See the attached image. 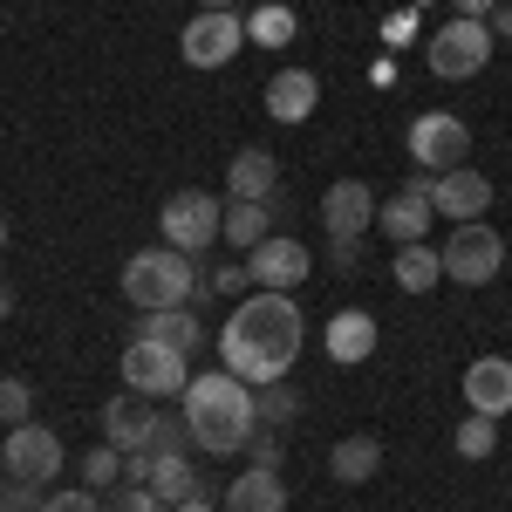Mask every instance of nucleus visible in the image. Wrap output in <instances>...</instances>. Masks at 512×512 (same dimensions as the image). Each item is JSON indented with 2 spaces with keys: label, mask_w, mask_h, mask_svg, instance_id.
Segmentation results:
<instances>
[{
  "label": "nucleus",
  "mask_w": 512,
  "mask_h": 512,
  "mask_svg": "<svg viewBox=\"0 0 512 512\" xmlns=\"http://www.w3.org/2000/svg\"><path fill=\"white\" fill-rule=\"evenodd\" d=\"M301 342H308V321H301V308H294V294H246L233 315H226V328H219V355H226V369H233L239 383H280L287 369H294V355H301Z\"/></svg>",
  "instance_id": "1"
},
{
  "label": "nucleus",
  "mask_w": 512,
  "mask_h": 512,
  "mask_svg": "<svg viewBox=\"0 0 512 512\" xmlns=\"http://www.w3.org/2000/svg\"><path fill=\"white\" fill-rule=\"evenodd\" d=\"M185 431L205 458H233L246 451V437L260 431V396L253 383H239L233 369H205L185 383Z\"/></svg>",
  "instance_id": "2"
},
{
  "label": "nucleus",
  "mask_w": 512,
  "mask_h": 512,
  "mask_svg": "<svg viewBox=\"0 0 512 512\" xmlns=\"http://www.w3.org/2000/svg\"><path fill=\"white\" fill-rule=\"evenodd\" d=\"M123 294H130L144 315H158V308H192V294H198L192 253H178V246H144V253H130V260H123Z\"/></svg>",
  "instance_id": "3"
},
{
  "label": "nucleus",
  "mask_w": 512,
  "mask_h": 512,
  "mask_svg": "<svg viewBox=\"0 0 512 512\" xmlns=\"http://www.w3.org/2000/svg\"><path fill=\"white\" fill-rule=\"evenodd\" d=\"M424 62H431V76H444V82L478 76V69L492 62V28H485V21H465V14H451V21L424 41Z\"/></svg>",
  "instance_id": "4"
},
{
  "label": "nucleus",
  "mask_w": 512,
  "mask_h": 512,
  "mask_svg": "<svg viewBox=\"0 0 512 512\" xmlns=\"http://www.w3.org/2000/svg\"><path fill=\"white\" fill-rule=\"evenodd\" d=\"M437 253H444V280H458V287H485V280H499V267H506V239L492 233L485 219L451 226V239Z\"/></svg>",
  "instance_id": "5"
},
{
  "label": "nucleus",
  "mask_w": 512,
  "mask_h": 512,
  "mask_svg": "<svg viewBox=\"0 0 512 512\" xmlns=\"http://www.w3.org/2000/svg\"><path fill=\"white\" fill-rule=\"evenodd\" d=\"M158 226H164V246H178V253H205L212 239H226V205L192 185V192L164 198Z\"/></svg>",
  "instance_id": "6"
},
{
  "label": "nucleus",
  "mask_w": 512,
  "mask_h": 512,
  "mask_svg": "<svg viewBox=\"0 0 512 512\" xmlns=\"http://www.w3.org/2000/svg\"><path fill=\"white\" fill-rule=\"evenodd\" d=\"M185 369H192V355L151 342V335H130V349H123V383L137 396H185V383H192Z\"/></svg>",
  "instance_id": "7"
},
{
  "label": "nucleus",
  "mask_w": 512,
  "mask_h": 512,
  "mask_svg": "<svg viewBox=\"0 0 512 512\" xmlns=\"http://www.w3.org/2000/svg\"><path fill=\"white\" fill-rule=\"evenodd\" d=\"M403 151H410V164L417 171H458L465 164V151H472V130H465V117H451V110H424V117L410 123V137H403Z\"/></svg>",
  "instance_id": "8"
},
{
  "label": "nucleus",
  "mask_w": 512,
  "mask_h": 512,
  "mask_svg": "<svg viewBox=\"0 0 512 512\" xmlns=\"http://www.w3.org/2000/svg\"><path fill=\"white\" fill-rule=\"evenodd\" d=\"M178 48H185V69H226L239 48H246V21L205 7L198 21H185V41H178Z\"/></svg>",
  "instance_id": "9"
},
{
  "label": "nucleus",
  "mask_w": 512,
  "mask_h": 512,
  "mask_svg": "<svg viewBox=\"0 0 512 512\" xmlns=\"http://www.w3.org/2000/svg\"><path fill=\"white\" fill-rule=\"evenodd\" d=\"M0 458H7V478L48 485V478H62V437L48 431V424H14L7 444H0Z\"/></svg>",
  "instance_id": "10"
},
{
  "label": "nucleus",
  "mask_w": 512,
  "mask_h": 512,
  "mask_svg": "<svg viewBox=\"0 0 512 512\" xmlns=\"http://www.w3.org/2000/svg\"><path fill=\"white\" fill-rule=\"evenodd\" d=\"M246 274L260 280V287H267V294H294V287H301V280L315 274V260H308V246H301V239H260V246H253V253H246Z\"/></svg>",
  "instance_id": "11"
},
{
  "label": "nucleus",
  "mask_w": 512,
  "mask_h": 512,
  "mask_svg": "<svg viewBox=\"0 0 512 512\" xmlns=\"http://www.w3.org/2000/svg\"><path fill=\"white\" fill-rule=\"evenodd\" d=\"M431 205H437V219L472 226V219H485V205H492V178H485V171H472V164L437 171V178H431Z\"/></svg>",
  "instance_id": "12"
},
{
  "label": "nucleus",
  "mask_w": 512,
  "mask_h": 512,
  "mask_svg": "<svg viewBox=\"0 0 512 512\" xmlns=\"http://www.w3.org/2000/svg\"><path fill=\"white\" fill-rule=\"evenodd\" d=\"M376 205H383V198L369 192L362 178H335V185L321 192V226H328V239H362L376 226Z\"/></svg>",
  "instance_id": "13"
},
{
  "label": "nucleus",
  "mask_w": 512,
  "mask_h": 512,
  "mask_svg": "<svg viewBox=\"0 0 512 512\" xmlns=\"http://www.w3.org/2000/svg\"><path fill=\"white\" fill-rule=\"evenodd\" d=\"M431 219H437V205H431V171H417V178H410L396 198H383V205H376V226H383L396 246L424 239V233H431Z\"/></svg>",
  "instance_id": "14"
},
{
  "label": "nucleus",
  "mask_w": 512,
  "mask_h": 512,
  "mask_svg": "<svg viewBox=\"0 0 512 512\" xmlns=\"http://www.w3.org/2000/svg\"><path fill=\"white\" fill-rule=\"evenodd\" d=\"M465 410L478 417H512V362L506 355H478L465 369Z\"/></svg>",
  "instance_id": "15"
},
{
  "label": "nucleus",
  "mask_w": 512,
  "mask_h": 512,
  "mask_svg": "<svg viewBox=\"0 0 512 512\" xmlns=\"http://www.w3.org/2000/svg\"><path fill=\"white\" fill-rule=\"evenodd\" d=\"M321 103V82L308 76V69H280L274 82H267V117L274 123H308Z\"/></svg>",
  "instance_id": "16"
},
{
  "label": "nucleus",
  "mask_w": 512,
  "mask_h": 512,
  "mask_svg": "<svg viewBox=\"0 0 512 512\" xmlns=\"http://www.w3.org/2000/svg\"><path fill=\"white\" fill-rule=\"evenodd\" d=\"M321 342H328V355H335V362H369V355H376V315H369V308H342V315H328V335H321Z\"/></svg>",
  "instance_id": "17"
},
{
  "label": "nucleus",
  "mask_w": 512,
  "mask_h": 512,
  "mask_svg": "<svg viewBox=\"0 0 512 512\" xmlns=\"http://www.w3.org/2000/svg\"><path fill=\"white\" fill-rule=\"evenodd\" d=\"M144 437H151V410H144V396L137 390H123L103 403V444H117L123 458L130 451H144Z\"/></svg>",
  "instance_id": "18"
},
{
  "label": "nucleus",
  "mask_w": 512,
  "mask_h": 512,
  "mask_svg": "<svg viewBox=\"0 0 512 512\" xmlns=\"http://www.w3.org/2000/svg\"><path fill=\"white\" fill-rule=\"evenodd\" d=\"M226 192H233V198H274V192H280V164H274V151H260V144H239V151H233V171H226Z\"/></svg>",
  "instance_id": "19"
},
{
  "label": "nucleus",
  "mask_w": 512,
  "mask_h": 512,
  "mask_svg": "<svg viewBox=\"0 0 512 512\" xmlns=\"http://www.w3.org/2000/svg\"><path fill=\"white\" fill-rule=\"evenodd\" d=\"M226 512H287V485L274 465H253L226 485Z\"/></svg>",
  "instance_id": "20"
},
{
  "label": "nucleus",
  "mask_w": 512,
  "mask_h": 512,
  "mask_svg": "<svg viewBox=\"0 0 512 512\" xmlns=\"http://www.w3.org/2000/svg\"><path fill=\"white\" fill-rule=\"evenodd\" d=\"M226 239L239 253H253L260 239H274V198H226Z\"/></svg>",
  "instance_id": "21"
},
{
  "label": "nucleus",
  "mask_w": 512,
  "mask_h": 512,
  "mask_svg": "<svg viewBox=\"0 0 512 512\" xmlns=\"http://www.w3.org/2000/svg\"><path fill=\"white\" fill-rule=\"evenodd\" d=\"M390 274H396V287H403V294H431L437 280H444V253H437V246H424V239H410V246H396Z\"/></svg>",
  "instance_id": "22"
},
{
  "label": "nucleus",
  "mask_w": 512,
  "mask_h": 512,
  "mask_svg": "<svg viewBox=\"0 0 512 512\" xmlns=\"http://www.w3.org/2000/svg\"><path fill=\"white\" fill-rule=\"evenodd\" d=\"M137 335L171 342L178 355H198V349H205V321H198L192 308H158V315H144V328H137Z\"/></svg>",
  "instance_id": "23"
},
{
  "label": "nucleus",
  "mask_w": 512,
  "mask_h": 512,
  "mask_svg": "<svg viewBox=\"0 0 512 512\" xmlns=\"http://www.w3.org/2000/svg\"><path fill=\"white\" fill-rule=\"evenodd\" d=\"M328 472L342 478V485H369V478L383 472V444H376V437H342V444L328 451Z\"/></svg>",
  "instance_id": "24"
},
{
  "label": "nucleus",
  "mask_w": 512,
  "mask_h": 512,
  "mask_svg": "<svg viewBox=\"0 0 512 512\" xmlns=\"http://www.w3.org/2000/svg\"><path fill=\"white\" fill-rule=\"evenodd\" d=\"M246 41H253V48H287V41H294V7H280V0L253 7V14H246Z\"/></svg>",
  "instance_id": "25"
},
{
  "label": "nucleus",
  "mask_w": 512,
  "mask_h": 512,
  "mask_svg": "<svg viewBox=\"0 0 512 512\" xmlns=\"http://www.w3.org/2000/svg\"><path fill=\"white\" fill-rule=\"evenodd\" d=\"M82 485H89V492H110V485H123V451H117V444H96V451L82 458Z\"/></svg>",
  "instance_id": "26"
},
{
  "label": "nucleus",
  "mask_w": 512,
  "mask_h": 512,
  "mask_svg": "<svg viewBox=\"0 0 512 512\" xmlns=\"http://www.w3.org/2000/svg\"><path fill=\"white\" fill-rule=\"evenodd\" d=\"M492 444H499V417L465 410V424H458V458H492Z\"/></svg>",
  "instance_id": "27"
},
{
  "label": "nucleus",
  "mask_w": 512,
  "mask_h": 512,
  "mask_svg": "<svg viewBox=\"0 0 512 512\" xmlns=\"http://www.w3.org/2000/svg\"><path fill=\"white\" fill-rule=\"evenodd\" d=\"M253 396H260V424H287V417L301 410V390H294L287 376H280V383H260Z\"/></svg>",
  "instance_id": "28"
},
{
  "label": "nucleus",
  "mask_w": 512,
  "mask_h": 512,
  "mask_svg": "<svg viewBox=\"0 0 512 512\" xmlns=\"http://www.w3.org/2000/svg\"><path fill=\"white\" fill-rule=\"evenodd\" d=\"M35 417V390L21 383V376H0V424L14 431V424H28Z\"/></svg>",
  "instance_id": "29"
},
{
  "label": "nucleus",
  "mask_w": 512,
  "mask_h": 512,
  "mask_svg": "<svg viewBox=\"0 0 512 512\" xmlns=\"http://www.w3.org/2000/svg\"><path fill=\"white\" fill-rule=\"evenodd\" d=\"M185 417H171V410H151V437H144V451L151 458H164V451H185Z\"/></svg>",
  "instance_id": "30"
},
{
  "label": "nucleus",
  "mask_w": 512,
  "mask_h": 512,
  "mask_svg": "<svg viewBox=\"0 0 512 512\" xmlns=\"http://www.w3.org/2000/svg\"><path fill=\"white\" fill-rule=\"evenodd\" d=\"M41 512H103V499L89 485H69V492H41Z\"/></svg>",
  "instance_id": "31"
},
{
  "label": "nucleus",
  "mask_w": 512,
  "mask_h": 512,
  "mask_svg": "<svg viewBox=\"0 0 512 512\" xmlns=\"http://www.w3.org/2000/svg\"><path fill=\"white\" fill-rule=\"evenodd\" d=\"M0 512H41V485H28V478H0Z\"/></svg>",
  "instance_id": "32"
},
{
  "label": "nucleus",
  "mask_w": 512,
  "mask_h": 512,
  "mask_svg": "<svg viewBox=\"0 0 512 512\" xmlns=\"http://www.w3.org/2000/svg\"><path fill=\"white\" fill-rule=\"evenodd\" d=\"M110 512H171V506H164L151 485H130V478H123V485H117V506H110Z\"/></svg>",
  "instance_id": "33"
},
{
  "label": "nucleus",
  "mask_w": 512,
  "mask_h": 512,
  "mask_svg": "<svg viewBox=\"0 0 512 512\" xmlns=\"http://www.w3.org/2000/svg\"><path fill=\"white\" fill-rule=\"evenodd\" d=\"M246 451H253V465H280V437L267 431V424H260V431L246 437Z\"/></svg>",
  "instance_id": "34"
},
{
  "label": "nucleus",
  "mask_w": 512,
  "mask_h": 512,
  "mask_svg": "<svg viewBox=\"0 0 512 512\" xmlns=\"http://www.w3.org/2000/svg\"><path fill=\"white\" fill-rule=\"evenodd\" d=\"M239 280H253V274H246V260H226V267L205 280V287H212V294H239Z\"/></svg>",
  "instance_id": "35"
},
{
  "label": "nucleus",
  "mask_w": 512,
  "mask_h": 512,
  "mask_svg": "<svg viewBox=\"0 0 512 512\" xmlns=\"http://www.w3.org/2000/svg\"><path fill=\"white\" fill-rule=\"evenodd\" d=\"M328 260H335V274H355V260H362V239H328Z\"/></svg>",
  "instance_id": "36"
},
{
  "label": "nucleus",
  "mask_w": 512,
  "mask_h": 512,
  "mask_svg": "<svg viewBox=\"0 0 512 512\" xmlns=\"http://www.w3.org/2000/svg\"><path fill=\"white\" fill-rule=\"evenodd\" d=\"M485 28H492V41H512V0L492 7V21H485Z\"/></svg>",
  "instance_id": "37"
},
{
  "label": "nucleus",
  "mask_w": 512,
  "mask_h": 512,
  "mask_svg": "<svg viewBox=\"0 0 512 512\" xmlns=\"http://www.w3.org/2000/svg\"><path fill=\"white\" fill-rule=\"evenodd\" d=\"M492 7L499 0H451V14H465V21H492Z\"/></svg>",
  "instance_id": "38"
},
{
  "label": "nucleus",
  "mask_w": 512,
  "mask_h": 512,
  "mask_svg": "<svg viewBox=\"0 0 512 512\" xmlns=\"http://www.w3.org/2000/svg\"><path fill=\"white\" fill-rule=\"evenodd\" d=\"M410 28H417V14H410V7H403V14H390V21H383V35H390V41H410Z\"/></svg>",
  "instance_id": "39"
},
{
  "label": "nucleus",
  "mask_w": 512,
  "mask_h": 512,
  "mask_svg": "<svg viewBox=\"0 0 512 512\" xmlns=\"http://www.w3.org/2000/svg\"><path fill=\"white\" fill-rule=\"evenodd\" d=\"M171 512H219V506H212V499H205V492H192V499H185V506H171Z\"/></svg>",
  "instance_id": "40"
},
{
  "label": "nucleus",
  "mask_w": 512,
  "mask_h": 512,
  "mask_svg": "<svg viewBox=\"0 0 512 512\" xmlns=\"http://www.w3.org/2000/svg\"><path fill=\"white\" fill-rule=\"evenodd\" d=\"M14 315V287H7V280H0V321Z\"/></svg>",
  "instance_id": "41"
},
{
  "label": "nucleus",
  "mask_w": 512,
  "mask_h": 512,
  "mask_svg": "<svg viewBox=\"0 0 512 512\" xmlns=\"http://www.w3.org/2000/svg\"><path fill=\"white\" fill-rule=\"evenodd\" d=\"M198 7H212V14H239V0H198Z\"/></svg>",
  "instance_id": "42"
},
{
  "label": "nucleus",
  "mask_w": 512,
  "mask_h": 512,
  "mask_svg": "<svg viewBox=\"0 0 512 512\" xmlns=\"http://www.w3.org/2000/svg\"><path fill=\"white\" fill-rule=\"evenodd\" d=\"M0 253H7V212H0Z\"/></svg>",
  "instance_id": "43"
},
{
  "label": "nucleus",
  "mask_w": 512,
  "mask_h": 512,
  "mask_svg": "<svg viewBox=\"0 0 512 512\" xmlns=\"http://www.w3.org/2000/svg\"><path fill=\"white\" fill-rule=\"evenodd\" d=\"M0 478H7V458H0Z\"/></svg>",
  "instance_id": "44"
}]
</instances>
